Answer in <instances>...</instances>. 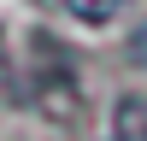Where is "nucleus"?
I'll return each instance as SVG.
<instances>
[{"mask_svg": "<svg viewBox=\"0 0 147 141\" xmlns=\"http://www.w3.org/2000/svg\"><path fill=\"white\" fill-rule=\"evenodd\" d=\"M112 141H147V94H124V100H118Z\"/></svg>", "mask_w": 147, "mask_h": 141, "instance_id": "1", "label": "nucleus"}, {"mask_svg": "<svg viewBox=\"0 0 147 141\" xmlns=\"http://www.w3.org/2000/svg\"><path fill=\"white\" fill-rule=\"evenodd\" d=\"M59 6H65L77 23H94V30H100V23H112L118 12H124V0H59Z\"/></svg>", "mask_w": 147, "mask_h": 141, "instance_id": "2", "label": "nucleus"}]
</instances>
